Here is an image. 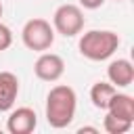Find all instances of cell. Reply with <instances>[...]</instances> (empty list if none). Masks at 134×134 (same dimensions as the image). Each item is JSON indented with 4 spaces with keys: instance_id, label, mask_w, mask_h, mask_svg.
Masks as SVG:
<instances>
[{
    "instance_id": "1",
    "label": "cell",
    "mask_w": 134,
    "mask_h": 134,
    "mask_svg": "<svg viewBox=\"0 0 134 134\" xmlns=\"http://www.w3.org/2000/svg\"><path fill=\"white\" fill-rule=\"evenodd\" d=\"M75 109H77V94L71 86L59 84L50 88L46 96V121L50 128L57 130L67 128L75 117Z\"/></svg>"
},
{
    "instance_id": "2",
    "label": "cell",
    "mask_w": 134,
    "mask_h": 134,
    "mask_svg": "<svg viewBox=\"0 0 134 134\" xmlns=\"http://www.w3.org/2000/svg\"><path fill=\"white\" fill-rule=\"evenodd\" d=\"M77 48L88 61H107L119 48V36L111 29H90L82 34Z\"/></svg>"
},
{
    "instance_id": "3",
    "label": "cell",
    "mask_w": 134,
    "mask_h": 134,
    "mask_svg": "<svg viewBox=\"0 0 134 134\" xmlns=\"http://www.w3.org/2000/svg\"><path fill=\"white\" fill-rule=\"evenodd\" d=\"M21 42L25 44V48L36 50V52H44L54 44V29L46 19L34 17L29 19L23 29H21Z\"/></svg>"
},
{
    "instance_id": "4",
    "label": "cell",
    "mask_w": 134,
    "mask_h": 134,
    "mask_svg": "<svg viewBox=\"0 0 134 134\" xmlns=\"http://www.w3.org/2000/svg\"><path fill=\"white\" fill-rule=\"evenodd\" d=\"M84 13L77 4H61L52 15V29L65 38H73L84 29Z\"/></svg>"
},
{
    "instance_id": "5",
    "label": "cell",
    "mask_w": 134,
    "mask_h": 134,
    "mask_svg": "<svg viewBox=\"0 0 134 134\" xmlns=\"http://www.w3.org/2000/svg\"><path fill=\"white\" fill-rule=\"evenodd\" d=\"M34 73L42 82H57L65 73V61L54 52H42L34 63Z\"/></svg>"
},
{
    "instance_id": "6",
    "label": "cell",
    "mask_w": 134,
    "mask_h": 134,
    "mask_svg": "<svg viewBox=\"0 0 134 134\" xmlns=\"http://www.w3.org/2000/svg\"><path fill=\"white\" fill-rule=\"evenodd\" d=\"M38 126V115L31 107H17L10 109L6 117V130L10 134H29Z\"/></svg>"
},
{
    "instance_id": "7",
    "label": "cell",
    "mask_w": 134,
    "mask_h": 134,
    "mask_svg": "<svg viewBox=\"0 0 134 134\" xmlns=\"http://www.w3.org/2000/svg\"><path fill=\"white\" fill-rule=\"evenodd\" d=\"M19 96V77L13 71H0V113L10 111Z\"/></svg>"
},
{
    "instance_id": "8",
    "label": "cell",
    "mask_w": 134,
    "mask_h": 134,
    "mask_svg": "<svg viewBox=\"0 0 134 134\" xmlns=\"http://www.w3.org/2000/svg\"><path fill=\"white\" fill-rule=\"evenodd\" d=\"M107 77L115 88H126L134 82V65L128 59H115L107 67Z\"/></svg>"
},
{
    "instance_id": "9",
    "label": "cell",
    "mask_w": 134,
    "mask_h": 134,
    "mask_svg": "<svg viewBox=\"0 0 134 134\" xmlns=\"http://www.w3.org/2000/svg\"><path fill=\"white\" fill-rule=\"evenodd\" d=\"M105 111L111 113V115H117V117H124V119L134 121V98H132L130 94L115 92Z\"/></svg>"
},
{
    "instance_id": "10",
    "label": "cell",
    "mask_w": 134,
    "mask_h": 134,
    "mask_svg": "<svg viewBox=\"0 0 134 134\" xmlns=\"http://www.w3.org/2000/svg\"><path fill=\"white\" fill-rule=\"evenodd\" d=\"M115 92H117V88H115L111 82H96V84L90 88V100H92V105H94L96 109L105 111Z\"/></svg>"
},
{
    "instance_id": "11",
    "label": "cell",
    "mask_w": 134,
    "mask_h": 134,
    "mask_svg": "<svg viewBox=\"0 0 134 134\" xmlns=\"http://www.w3.org/2000/svg\"><path fill=\"white\" fill-rule=\"evenodd\" d=\"M132 126H134V121L117 117V115H111V113H107L105 119H103V128H105L107 134H126Z\"/></svg>"
},
{
    "instance_id": "12",
    "label": "cell",
    "mask_w": 134,
    "mask_h": 134,
    "mask_svg": "<svg viewBox=\"0 0 134 134\" xmlns=\"http://www.w3.org/2000/svg\"><path fill=\"white\" fill-rule=\"evenodd\" d=\"M10 44H13V31H10L8 25H4V23L0 21V52L8 50Z\"/></svg>"
},
{
    "instance_id": "13",
    "label": "cell",
    "mask_w": 134,
    "mask_h": 134,
    "mask_svg": "<svg viewBox=\"0 0 134 134\" xmlns=\"http://www.w3.org/2000/svg\"><path fill=\"white\" fill-rule=\"evenodd\" d=\"M82 8H88V10H96L105 4V0H77Z\"/></svg>"
},
{
    "instance_id": "14",
    "label": "cell",
    "mask_w": 134,
    "mask_h": 134,
    "mask_svg": "<svg viewBox=\"0 0 134 134\" xmlns=\"http://www.w3.org/2000/svg\"><path fill=\"white\" fill-rule=\"evenodd\" d=\"M77 132H80V134H84V132H92V134H98V128H94V126H82V128H77Z\"/></svg>"
},
{
    "instance_id": "15",
    "label": "cell",
    "mask_w": 134,
    "mask_h": 134,
    "mask_svg": "<svg viewBox=\"0 0 134 134\" xmlns=\"http://www.w3.org/2000/svg\"><path fill=\"white\" fill-rule=\"evenodd\" d=\"M2 10H4V8H2V2H0V17H2Z\"/></svg>"
},
{
    "instance_id": "16",
    "label": "cell",
    "mask_w": 134,
    "mask_h": 134,
    "mask_svg": "<svg viewBox=\"0 0 134 134\" xmlns=\"http://www.w3.org/2000/svg\"><path fill=\"white\" fill-rule=\"evenodd\" d=\"M115 2H121V0H115Z\"/></svg>"
}]
</instances>
